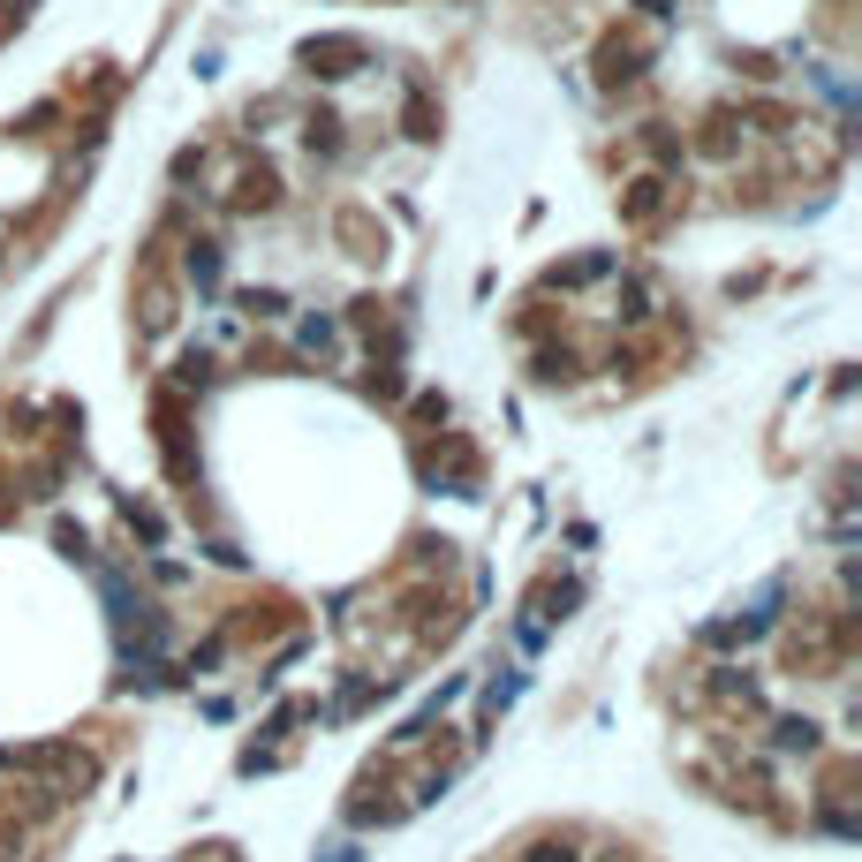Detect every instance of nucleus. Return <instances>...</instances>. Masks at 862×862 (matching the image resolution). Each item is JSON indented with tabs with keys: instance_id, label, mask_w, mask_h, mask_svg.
<instances>
[{
	"instance_id": "3",
	"label": "nucleus",
	"mask_w": 862,
	"mask_h": 862,
	"mask_svg": "<svg viewBox=\"0 0 862 862\" xmlns=\"http://www.w3.org/2000/svg\"><path fill=\"white\" fill-rule=\"evenodd\" d=\"M537 862H575V855H568V847H537Z\"/></svg>"
},
{
	"instance_id": "1",
	"label": "nucleus",
	"mask_w": 862,
	"mask_h": 862,
	"mask_svg": "<svg viewBox=\"0 0 862 862\" xmlns=\"http://www.w3.org/2000/svg\"><path fill=\"white\" fill-rule=\"evenodd\" d=\"M295 341L311 348V356H333V348H341V333H333V318H303V333H295Z\"/></svg>"
},
{
	"instance_id": "2",
	"label": "nucleus",
	"mask_w": 862,
	"mask_h": 862,
	"mask_svg": "<svg viewBox=\"0 0 862 862\" xmlns=\"http://www.w3.org/2000/svg\"><path fill=\"white\" fill-rule=\"evenodd\" d=\"M810 742H817L810 719H787V726H779V749H810Z\"/></svg>"
}]
</instances>
